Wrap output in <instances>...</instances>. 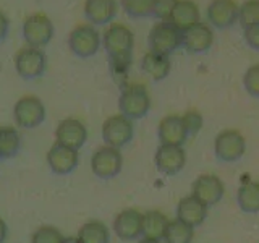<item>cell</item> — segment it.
Masks as SVG:
<instances>
[{
  "label": "cell",
  "mask_w": 259,
  "mask_h": 243,
  "mask_svg": "<svg viewBox=\"0 0 259 243\" xmlns=\"http://www.w3.org/2000/svg\"><path fill=\"white\" fill-rule=\"evenodd\" d=\"M149 107L151 97L148 89L143 85H128L121 89V94L118 97V109L125 117L132 120L143 118L149 112Z\"/></svg>",
  "instance_id": "7a4b0ae2"
},
{
  "label": "cell",
  "mask_w": 259,
  "mask_h": 243,
  "mask_svg": "<svg viewBox=\"0 0 259 243\" xmlns=\"http://www.w3.org/2000/svg\"><path fill=\"white\" fill-rule=\"evenodd\" d=\"M88 140V130L78 118H65L55 128V143L79 149Z\"/></svg>",
  "instance_id": "4fadbf2b"
},
{
  "label": "cell",
  "mask_w": 259,
  "mask_h": 243,
  "mask_svg": "<svg viewBox=\"0 0 259 243\" xmlns=\"http://www.w3.org/2000/svg\"><path fill=\"white\" fill-rule=\"evenodd\" d=\"M183 32L170 21H159L149 32V49L152 52L170 55L182 46Z\"/></svg>",
  "instance_id": "277c9868"
},
{
  "label": "cell",
  "mask_w": 259,
  "mask_h": 243,
  "mask_svg": "<svg viewBox=\"0 0 259 243\" xmlns=\"http://www.w3.org/2000/svg\"><path fill=\"white\" fill-rule=\"evenodd\" d=\"M63 235L59 229L52 225H42L32 233L31 243H62Z\"/></svg>",
  "instance_id": "f546056e"
},
{
  "label": "cell",
  "mask_w": 259,
  "mask_h": 243,
  "mask_svg": "<svg viewBox=\"0 0 259 243\" xmlns=\"http://www.w3.org/2000/svg\"><path fill=\"white\" fill-rule=\"evenodd\" d=\"M191 193L198 199L204 202L206 206H215L217 202L224 198L225 185L217 175L204 174V175H199L196 180L193 182Z\"/></svg>",
  "instance_id": "7c38bea8"
},
{
  "label": "cell",
  "mask_w": 259,
  "mask_h": 243,
  "mask_svg": "<svg viewBox=\"0 0 259 243\" xmlns=\"http://www.w3.org/2000/svg\"><path fill=\"white\" fill-rule=\"evenodd\" d=\"M237 202L243 213H259V182L248 180L241 183L237 193Z\"/></svg>",
  "instance_id": "cb8c5ba5"
},
{
  "label": "cell",
  "mask_w": 259,
  "mask_h": 243,
  "mask_svg": "<svg viewBox=\"0 0 259 243\" xmlns=\"http://www.w3.org/2000/svg\"><path fill=\"white\" fill-rule=\"evenodd\" d=\"M193 237H194V227L177 217L168 222L164 240L165 243H191Z\"/></svg>",
  "instance_id": "484cf974"
},
{
  "label": "cell",
  "mask_w": 259,
  "mask_h": 243,
  "mask_svg": "<svg viewBox=\"0 0 259 243\" xmlns=\"http://www.w3.org/2000/svg\"><path fill=\"white\" fill-rule=\"evenodd\" d=\"M113 230L121 240H135L143 233V214L136 209H123L113 221Z\"/></svg>",
  "instance_id": "2e32d148"
},
{
  "label": "cell",
  "mask_w": 259,
  "mask_h": 243,
  "mask_svg": "<svg viewBox=\"0 0 259 243\" xmlns=\"http://www.w3.org/2000/svg\"><path fill=\"white\" fill-rule=\"evenodd\" d=\"M23 36L31 47H44L54 37V24L47 15L32 13L23 23Z\"/></svg>",
  "instance_id": "8992f818"
},
{
  "label": "cell",
  "mask_w": 259,
  "mask_h": 243,
  "mask_svg": "<svg viewBox=\"0 0 259 243\" xmlns=\"http://www.w3.org/2000/svg\"><path fill=\"white\" fill-rule=\"evenodd\" d=\"M245 40H246V44L251 47V49H254V51H259V21L254 23V24H251V26L245 28Z\"/></svg>",
  "instance_id": "836d02e7"
},
{
  "label": "cell",
  "mask_w": 259,
  "mask_h": 243,
  "mask_svg": "<svg viewBox=\"0 0 259 243\" xmlns=\"http://www.w3.org/2000/svg\"><path fill=\"white\" fill-rule=\"evenodd\" d=\"M20 133L12 127L0 128V157L8 159L16 156V152L20 149Z\"/></svg>",
  "instance_id": "4316f807"
},
{
  "label": "cell",
  "mask_w": 259,
  "mask_h": 243,
  "mask_svg": "<svg viewBox=\"0 0 259 243\" xmlns=\"http://www.w3.org/2000/svg\"><path fill=\"white\" fill-rule=\"evenodd\" d=\"M68 46L75 55L88 59L97 52L101 46V36L91 24H79L70 32Z\"/></svg>",
  "instance_id": "9c48e42d"
},
{
  "label": "cell",
  "mask_w": 259,
  "mask_h": 243,
  "mask_svg": "<svg viewBox=\"0 0 259 243\" xmlns=\"http://www.w3.org/2000/svg\"><path fill=\"white\" fill-rule=\"evenodd\" d=\"M175 2H177V0H156L152 15L156 16V18H159L160 21H168Z\"/></svg>",
  "instance_id": "d6a6232c"
},
{
  "label": "cell",
  "mask_w": 259,
  "mask_h": 243,
  "mask_svg": "<svg viewBox=\"0 0 259 243\" xmlns=\"http://www.w3.org/2000/svg\"><path fill=\"white\" fill-rule=\"evenodd\" d=\"M157 136H159L160 144L183 146L186 138H188V132H186V128H185L182 115H175V113L165 115L159 122Z\"/></svg>",
  "instance_id": "e0dca14e"
},
{
  "label": "cell",
  "mask_w": 259,
  "mask_h": 243,
  "mask_svg": "<svg viewBox=\"0 0 259 243\" xmlns=\"http://www.w3.org/2000/svg\"><path fill=\"white\" fill-rule=\"evenodd\" d=\"M168 219L164 213L157 209H151L146 214H143V235L146 238L162 240L165 235Z\"/></svg>",
  "instance_id": "603a6c76"
},
{
  "label": "cell",
  "mask_w": 259,
  "mask_h": 243,
  "mask_svg": "<svg viewBox=\"0 0 259 243\" xmlns=\"http://www.w3.org/2000/svg\"><path fill=\"white\" fill-rule=\"evenodd\" d=\"M183 118V124H185V128L186 132H188V135H196L199 130L202 128V115L201 112L198 110H188L185 112V115H182Z\"/></svg>",
  "instance_id": "1f68e13d"
},
{
  "label": "cell",
  "mask_w": 259,
  "mask_h": 243,
  "mask_svg": "<svg viewBox=\"0 0 259 243\" xmlns=\"http://www.w3.org/2000/svg\"><path fill=\"white\" fill-rule=\"evenodd\" d=\"M243 85L248 94L259 97V65H251L243 76Z\"/></svg>",
  "instance_id": "4dcf8cb0"
},
{
  "label": "cell",
  "mask_w": 259,
  "mask_h": 243,
  "mask_svg": "<svg viewBox=\"0 0 259 243\" xmlns=\"http://www.w3.org/2000/svg\"><path fill=\"white\" fill-rule=\"evenodd\" d=\"M121 8L133 18H144L154 13L156 0H120Z\"/></svg>",
  "instance_id": "83f0119b"
},
{
  "label": "cell",
  "mask_w": 259,
  "mask_h": 243,
  "mask_svg": "<svg viewBox=\"0 0 259 243\" xmlns=\"http://www.w3.org/2000/svg\"><path fill=\"white\" fill-rule=\"evenodd\" d=\"M78 238L81 243H109L110 233L107 225L101 221H88L81 225L78 232Z\"/></svg>",
  "instance_id": "d4e9b609"
},
{
  "label": "cell",
  "mask_w": 259,
  "mask_h": 243,
  "mask_svg": "<svg viewBox=\"0 0 259 243\" xmlns=\"http://www.w3.org/2000/svg\"><path fill=\"white\" fill-rule=\"evenodd\" d=\"M8 32V18L4 12H0V40H4Z\"/></svg>",
  "instance_id": "e575fe53"
},
{
  "label": "cell",
  "mask_w": 259,
  "mask_h": 243,
  "mask_svg": "<svg viewBox=\"0 0 259 243\" xmlns=\"http://www.w3.org/2000/svg\"><path fill=\"white\" fill-rule=\"evenodd\" d=\"M135 135V125L133 120L125 117L123 113H115L105 118L102 124V140L107 146L121 149L133 140Z\"/></svg>",
  "instance_id": "3957f363"
},
{
  "label": "cell",
  "mask_w": 259,
  "mask_h": 243,
  "mask_svg": "<svg viewBox=\"0 0 259 243\" xmlns=\"http://www.w3.org/2000/svg\"><path fill=\"white\" fill-rule=\"evenodd\" d=\"M46 54L37 47H23L15 57V68L21 78H37L46 70Z\"/></svg>",
  "instance_id": "30bf717a"
},
{
  "label": "cell",
  "mask_w": 259,
  "mask_h": 243,
  "mask_svg": "<svg viewBox=\"0 0 259 243\" xmlns=\"http://www.w3.org/2000/svg\"><path fill=\"white\" fill-rule=\"evenodd\" d=\"M214 43V32L210 29L209 24L206 23H198L193 28L186 29L183 32V40L182 46L188 51L190 54H201L210 49Z\"/></svg>",
  "instance_id": "ac0fdd59"
},
{
  "label": "cell",
  "mask_w": 259,
  "mask_h": 243,
  "mask_svg": "<svg viewBox=\"0 0 259 243\" xmlns=\"http://www.w3.org/2000/svg\"><path fill=\"white\" fill-rule=\"evenodd\" d=\"M154 162L160 174L164 175H175L185 167L186 164V154L182 146L175 144H160L156 156H154Z\"/></svg>",
  "instance_id": "8fae6325"
},
{
  "label": "cell",
  "mask_w": 259,
  "mask_h": 243,
  "mask_svg": "<svg viewBox=\"0 0 259 243\" xmlns=\"http://www.w3.org/2000/svg\"><path fill=\"white\" fill-rule=\"evenodd\" d=\"M207 208L201 199H198L194 194H188V196H183L178 201L177 206V217L180 221L190 224L193 227H198L206 221L207 216Z\"/></svg>",
  "instance_id": "d6986e66"
},
{
  "label": "cell",
  "mask_w": 259,
  "mask_h": 243,
  "mask_svg": "<svg viewBox=\"0 0 259 243\" xmlns=\"http://www.w3.org/2000/svg\"><path fill=\"white\" fill-rule=\"evenodd\" d=\"M141 68L148 73L154 81H160L168 76L170 70H172V62H170L168 55L149 51L143 57Z\"/></svg>",
  "instance_id": "7402d4cb"
},
{
  "label": "cell",
  "mask_w": 259,
  "mask_h": 243,
  "mask_svg": "<svg viewBox=\"0 0 259 243\" xmlns=\"http://www.w3.org/2000/svg\"><path fill=\"white\" fill-rule=\"evenodd\" d=\"M135 46V36L125 24L113 23L104 32V47L110 59V71L113 78H125Z\"/></svg>",
  "instance_id": "6da1fadb"
},
{
  "label": "cell",
  "mask_w": 259,
  "mask_h": 243,
  "mask_svg": "<svg viewBox=\"0 0 259 243\" xmlns=\"http://www.w3.org/2000/svg\"><path fill=\"white\" fill-rule=\"evenodd\" d=\"M259 21V0H246L240 5L238 10V23L245 29L251 24Z\"/></svg>",
  "instance_id": "f1b7e54d"
},
{
  "label": "cell",
  "mask_w": 259,
  "mask_h": 243,
  "mask_svg": "<svg viewBox=\"0 0 259 243\" xmlns=\"http://www.w3.org/2000/svg\"><path fill=\"white\" fill-rule=\"evenodd\" d=\"M168 21L174 24L177 29L185 32L186 29L193 28L199 21V8L193 0H177L172 13H170Z\"/></svg>",
  "instance_id": "ffe728a7"
},
{
  "label": "cell",
  "mask_w": 259,
  "mask_h": 243,
  "mask_svg": "<svg viewBox=\"0 0 259 243\" xmlns=\"http://www.w3.org/2000/svg\"><path fill=\"white\" fill-rule=\"evenodd\" d=\"M78 149L68 148V146H63L55 143L47 152V164L51 167L52 172L59 174V175H67L76 169L78 166Z\"/></svg>",
  "instance_id": "9a60e30c"
},
{
  "label": "cell",
  "mask_w": 259,
  "mask_h": 243,
  "mask_svg": "<svg viewBox=\"0 0 259 243\" xmlns=\"http://www.w3.org/2000/svg\"><path fill=\"white\" fill-rule=\"evenodd\" d=\"M246 151V141L238 130L227 128L215 136L214 152L222 162H237L243 157Z\"/></svg>",
  "instance_id": "5b68a950"
},
{
  "label": "cell",
  "mask_w": 259,
  "mask_h": 243,
  "mask_svg": "<svg viewBox=\"0 0 259 243\" xmlns=\"http://www.w3.org/2000/svg\"><path fill=\"white\" fill-rule=\"evenodd\" d=\"M138 243H160V240H154V238H146V237H143Z\"/></svg>",
  "instance_id": "74e56055"
},
{
  "label": "cell",
  "mask_w": 259,
  "mask_h": 243,
  "mask_svg": "<svg viewBox=\"0 0 259 243\" xmlns=\"http://www.w3.org/2000/svg\"><path fill=\"white\" fill-rule=\"evenodd\" d=\"M117 0H86L84 15L93 24H107L117 15Z\"/></svg>",
  "instance_id": "44dd1931"
},
{
  "label": "cell",
  "mask_w": 259,
  "mask_h": 243,
  "mask_svg": "<svg viewBox=\"0 0 259 243\" xmlns=\"http://www.w3.org/2000/svg\"><path fill=\"white\" fill-rule=\"evenodd\" d=\"M7 232H8V227L5 224V221L0 217V243H4L5 237H7Z\"/></svg>",
  "instance_id": "d590c367"
},
{
  "label": "cell",
  "mask_w": 259,
  "mask_h": 243,
  "mask_svg": "<svg viewBox=\"0 0 259 243\" xmlns=\"http://www.w3.org/2000/svg\"><path fill=\"white\" fill-rule=\"evenodd\" d=\"M15 122L23 128L39 127L46 118V107L36 96H23L13 107Z\"/></svg>",
  "instance_id": "ba28073f"
},
{
  "label": "cell",
  "mask_w": 259,
  "mask_h": 243,
  "mask_svg": "<svg viewBox=\"0 0 259 243\" xmlns=\"http://www.w3.org/2000/svg\"><path fill=\"white\" fill-rule=\"evenodd\" d=\"M121 166H123V157L117 148L105 144L93 154L91 170L96 177L104 178V180L117 177L121 172Z\"/></svg>",
  "instance_id": "52a82bcc"
},
{
  "label": "cell",
  "mask_w": 259,
  "mask_h": 243,
  "mask_svg": "<svg viewBox=\"0 0 259 243\" xmlns=\"http://www.w3.org/2000/svg\"><path fill=\"white\" fill-rule=\"evenodd\" d=\"M240 7L235 0H210L207 7V20L215 28H232L238 21Z\"/></svg>",
  "instance_id": "5bb4252c"
},
{
  "label": "cell",
  "mask_w": 259,
  "mask_h": 243,
  "mask_svg": "<svg viewBox=\"0 0 259 243\" xmlns=\"http://www.w3.org/2000/svg\"><path fill=\"white\" fill-rule=\"evenodd\" d=\"M62 243H81L78 237H67V238H63Z\"/></svg>",
  "instance_id": "8d00e7d4"
}]
</instances>
